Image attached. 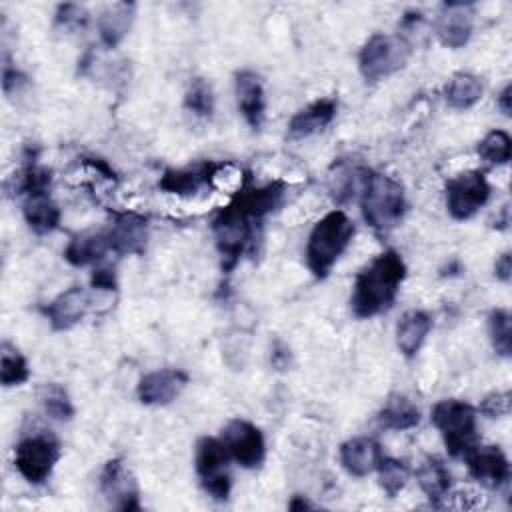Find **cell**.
<instances>
[{
	"instance_id": "6da1fadb",
	"label": "cell",
	"mask_w": 512,
	"mask_h": 512,
	"mask_svg": "<svg viewBox=\"0 0 512 512\" xmlns=\"http://www.w3.org/2000/svg\"><path fill=\"white\" fill-rule=\"evenodd\" d=\"M406 278V264L402 256L394 250L378 254L370 264H366L352 288L350 306L356 318H372L386 312Z\"/></svg>"
},
{
	"instance_id": "7a4b0ae2",
	"label": "cell",
	"mask_w": 512,
	"mask_h": 512,
	"mask_svg": "<svg viewBox=\"0 0 512 512\" xmlns=\"http://www.w3.org/2000/svg\"><path fill=\"white\" fill-rule=\"evenodd\" d=\"M360 210L370 228L386 234L402 220L406 212L404 186L392 176L364 168L360 186Z\"/></svg>"
},
{
	"instance_id": "3957f363",
	"label": "cell",
	"mask_w": 512,
	"mask_h": 512,
	"mask_svg": "<svg viewBox=\"0 0 512 512\" xmlns=\"http://www.w3.org/2000/svg\"><path fill=\"white\" fill-rule=\"evenodd\" d=\"M354 236V222L342 210L324 214L310 230L306 242V266L314 278L324 280Z\"/></svg>"
},
{
	"instance_id": "277c9868",
	"label": "cell",
	"mask_w": 512,
	"mask_h": 512,
	"mask_svg": "<svg viewBox=\"0 0 512 512\" xmlns=\"http://www.w3.org/2000/svg\"><path fill=\"white\" fill-rule=\"evenodd\" d=\"M432 422L442 434L450 456L464 458L476 446V410L468 402L456 398L436 402Z\"/></svg>"
},
{
	"instance_id": "5b68a950",
	"label": "cell",
	"mask_w": 512,
	"mask_h": 512,
	"mask_svg": "<svg viewBox=\"0 0 512 512\" xmlns=\"http://www.w3.org/2000/svg\"><path fill=\"white\" fill-rule=\"evenodd\" d=\"M410 52V42L404 36L376 32L360 48L358 70L364 76V80L378 82L404 68V64L410 58Z\"/></svg>"
},
{
	"instance_id": "8992f818",
	"label": "cell",
	"mask_w": 512,
	"mask_h": 512,
	"mask_svg": "<svg viewBox=\"0 0 512 512\" xmlns=\"http://www.w3.org/2000/svg\"><path fill=\"white\" fill-rule=\"evenodd\" d=\"M60 458V442L50 432L24 436L14 446V466L30 484H44Z\"/></svg>"
},
{
	"instance_id": "52a82bcc",
	"label": "cell",
	"mask_w": 512,
	"mask_h": 512,
	"mask_svg": "<svg viewBox=\"0 0 512 512\" xmlns=\"http://www.w3.org/2000/svg\"><path fill=\"white\" fill-rule=\"evenodd\" d=\"M256 222L244 216L232 202L224 206L212 220V230L216 238V248L224 260V270L236 266L244 250L252 244Z\"/></svg>"
},
{
	"instance_id": "ba28073f",
	"label": "cell",
	"mask_w": 512,
	"mask_h": 512,
	"mask_svg": "<svg viewBox=\"0 0 512 512\" xmlns=\"http://www.w3.org/2000/svg\"><path fill=\"white\" fill-rule=\"evenodd\" d=\"M230 454L222 440L204 436L196 444V472L202 488L214 500H226L232 490V476L228 472Z\"/></svg>"
},
{
	"instance_id": "9c48e42d",
	"label": "cell",
	"mask_w": 512,
	"mask_h": 512,
	"mask_svg": "<svg viewBox=\"0 0 512 512\" xmlns=\"http://www.w3.org/2000/svg\"><path fill=\"white\" fill-rule=\"evenodd\" d=\"M490 198V184L480 170H466L446 182V208L454 220L472 218Z\"/></svg>"
},
{
	"instance_id": "30bf717a",
	"label": "cell",
	"mask_w": 512,
	"mask_h": 512,
	"mask_svg": "<svg viewBox=\"0 0 512 512\" xmlns=\"http://www.w3.org/2000/svg\"><path fill=\"white\" fill-rule=\"evenodd\" d=\"M222 442L232 460L242 468H258L266 456V442L260 428L248 420L234 418L222 430Z\"/></svg>"
},
{
	"instance_id": "8fae6325",
	"label": "cell",
	"mask_w": 512,
	"mask_h": 512,
	"mask_svg": "<svg viewBox=\"0 0 512 512\" xmlns=\"http://www.w3.org/2000/svg\"><path fill=\"white\" fill-rule=\"evenodd\" d=\"M100 492L104 494L108 504L116 510H122V512L140 510L136 480L122 458H112L104 464L100 472Z\"/></svg>"
},
{
	"instance_id": "7c38bea8",
	"label": "cell",
	"mask_w": 512,
	"mask_h": 512,
	"mask_svg": "<svg viewBox=\"0 0 512 512\" xmlns=\"http://www.w3.org/2000/svg\"><path fill=\"white\" fill-rule=\"evenodd\" d=\"M188 384V374L178 368H160L140 378L138 400L146 406H166L174 402Z\"/></svg>"
},
{
	"instance_id": "4fadbf2b",
	"label": "cell",
	"mask_w": 512,
	"mask_h": 512,
	"mask_svg": "<svg viewBox=\"0 0 512 512\" xmlns=\"http://www.w3.org/2000/svg\"><path fill=\"white\" fill-rule=\"evenodd\" d=\"M468 472L488 488H498L510 478V464L498 446H474L466 456Z\"/></svg>"
},
{
	"instance_id": "5bb4252c",
	"label": "cell",
	"mask_w": 512,
	"mask_h": 512,
	"mask_svg": "<svg viewBox=\"0 0 512 512\" xmlns=\"http://www.w3.org/2000/svg\"><path fill=\"white\" fill-rule=\"evenodd\" d=\"M88 308H90L88 292L80 286H72L62 294H58L48 306H44L42 312L54 330L64 332L74 328L78 322H82Z\"/></svg>"
},
{
	"instance_id": "9a60e30c",
	"label": "cell",
	"mask_w": 512,
	"mask_h": 512,
	"mask_svg": "<svg viewBox=\"0 0 512 512\" xmlns=\"http://www.w3.org/2000/svg\"><path fill=\"white\" fill-rule=\"evenodd\" d=\"M470 2H446L436 20V36L446 48H462L472 36Z\"/></svg>"
},
{
	"instance_id": "2e32d148",
	"label": "cell",
	"mask_w": 512,
	"mask_h": 512,
	"mask_svg": "<svg viewBox=\"0 0 512 512\" xmlns=\"http://www.w3.org/2000/svg\"><path fill=\"white\" fill-rule=\"evenodd\" d=\"M382 460V448L374 438L356 436L346 440L340 446V464L342 468L356 478L372 474Z\"/></svg>"
},
{
	"instance_id": "e0dca14e",
	"label": "cell",
	"mask_w": 512,
	"mask_h": 512,
	"mask_svg": "<svg viewBox=\"0 0 512 512\" xmlns=\"http://www.w3.org/2000/svg\"><path fill=\"white\" fill-rule=\"evenodd\" d=\"M234 92H236V104L240 114L244 116L250 128L258 130L264 122V110H266L264 88L258 74L250 70L238 72L234 80Z\"/></svg>"
},
{
	"instance_id": "ac0fdd59",
	"label": "cell",
	"mask_w": 512,
	"mask_h": 512,
	"mask_svg": "<svg viewBox=\"0 0 512 512\" xmlns=\"http://www.w3.org/2000/svg\"><path fill=\"white\" fill-rule=\"evenodd\" d=\"M220 164L214 162H200L188 168H178V170H166L160 178V188L168 194L176 196H192L204 186H210L216 170Z\"/></svg>"
},
{
	"instance_id": "d6986e66",
	"label": "cell",
	"mask_w": 512,
	"mask_h": 512,
	"mask_svg": "<svg viewBox=\"0 0 512 512\" xmlns=\"http://www.w3.org/2000/svg\"><path fill=\"white\" fill-rule=\"evenodd\" d=\"M108 232L112 252L116 254H142L148 240V224L146 218L126 212L116 216L114 224Z\"/></svg>"
},
{
	"instance_id": "ffe728a7",
	"label": "cell",
	"mask_w": 512,
	"mask_h": 512,
	"mask_svg": "<svg viewBox=\"0 0 512 512\" xmlns=\"http://www.w3.org/2000/svg\"><path fill=\"white\" fill-rule=\"evenodd\" d=\"M338 104L334 98H320L298 110L288 122V136L300 140L324 130L336 116Z\"/></svg>"
},
{
	"instance_id": "44dd1931",
	"label": "cell",
	"mask_w": 512,
	"mask_h": 512,
	"mask_svg": "<svg viewBox=\"0 0 512 512\" xmlns=\"http://www.w3.org/2000/svg\"><path fill=\"white\" fill-rule=\"evenodd\" d=\"M134 14H136V6L132 2L108 4L98 16L100 42L106 48H116L124 40V36L130 32Z\"/></svg>"
},
{
	"instance_id": "7402d4cb",
	"label": "cell",
	"mask_w": 512,
	"mask_h": 512,
	"mask_svg": "<svg viewBox=\"0 0 512 512\" xmlns=\"http://www.w3.org/2000/svg\"><path fill=\"white\" fill-rule=\"evenodd\" d=\"M432 328V318L424 310H408L400 316L396 324V346L406 356L412 358L422 348L428 332Z\"/></svg>"
},
{
	"instance_id": "603a6c76",
	"label": "cell",
	"mask_w": 512,
	"mask_h": 512,
	"mask_svg": "<svg viewBox=\"0 0 512 512\" xmlns=\"http://www.w3.org/2000/svg\"><path fill=\"white\" fill-rule=\"evenodd\" d=\"M22 214L28 228L38 236L54 232L60 224V208L56 206V202L50 198L48 192L26 196Z\"/></svg>"
},
{
	"instance_id": "cb8c5ba5",
	"label": "cell",
	"mask_w": 512,
	"mask_h": 512,
	"mask_svg": "<svg viewBox=\"0 0 512 512\" xmlns=\"http://www.w3.org/2000/svg\"><path fill=\"white\" fill-rule=\"evenodd\" d=\"M110 250L112 246H110L108 232H88V234H78L68 242L64 250V258L72 266H88L102 260Z\"/></svg>"
},
{
	"instance_id": "d4e9b609",
	"label": "cell",
	"mask_w": 512,
	"mask_h": 512,
	"mask_svg": "<svg viewBox=\"0 0 512 512\" xmlns=\"http://www.w3.org/2000/svg\"><path fill=\"white\" fill-rule=\"evenodd\" d=\"M420 410L404 394H392L378 412V424L384 430H410L418 426Z\"/></svg>"
},
{
	"instance_id": "484cf974",
	"label": "cell",
	"mask_w": 512,
	"mask_h": 512,
	"mask_svg": "<svg viewBox=\"0 0 512 512\" xmlns=\"http://www.w3.org/2000/svg\"><path fill=\"white\" fill-rule=\"evenodd\" d=\"M416 480H418L422 492L430 498V502L434 506H440V500L446 498V494L450 490V484H452V476H450L448 468L436 456H428L418 466Z\"/></svg>"
},
{
	"instance_id": "4316f807",
	"label": "cell",
	"mask_w": 512,
	"mask_h": 512,
	"mask_svg": "<svg viewBox=\"0 0 512 512\" xmlns=\"http://www.w3.org/2000/svg\"><path fill=\"white\" fill-rule=\"evenodd\" d=\"M444 98L456 110L472 108L482 98V82L470 72H456L444 86Z\"/></svg>"
},
{
	"instance_id": "83f0119b",
	"label": "cell",
	"mask_w": 512,
	"mask_h": 512,
	"mask_svg": "<svg viewBox=\"0 0 512 512\" xmlns=\"http://www.w3.org/2000/svg\"><path fill=\"white\" fill-rule=\"evenodd\" d=\"M30 378V368L26 358L18 352L10 342H2L0 346V382L4 388L20 386Z\"/></svg>"
},
{
	"instance_id": "f1b7e54d",
	"label": "cell",
	"mask_w": 512,
	"mask_h": 512,
	"mask_svg": "<svg viewBox=\"0 0 512 512\" xmlns=\"http://www.w3.org/2000/svg\"><path fill=\"white\" fill-rule=\"evenodd\" d=\"M36 396H38V402L42 404L44 412L50 418L64 422L74 416V406H72V400L64 386H60L56 382H46L38 388Z\"/></svg>"
},
{
	"instance_id": "f546056e",
	"label": "cell",
	"mask_w": 512,
	"mask_h": 512,
	"mask_svg": "<svg viewBox=\"0 0 512 512\" xmlns=\"http://www.w3.org/2000/svg\"><path fill=\"white\" fill-rule=\"evenodd\" d=\"M378 482H380V488L390 496H398L408 480H410V468L406 462L398 460V458H386L382 456L380 464H378Z\"/></svg>"
},
{
	"instance_id": "4dcf8cb0",
	"label": "cell",
	"mask_w": 512,
	"mask_h": 512,
	"mask_svg": "<svg viewBox=\"0 0 512 512\" xmlns=\"http://www.w3.org/2000/svg\"><path fill=\"white\" fill-rule=\"evenodd\" d=\"M510 312L504 308H494L488 314V334L492 348L496 354L508 358L512 354V328H510Z\"/></svg>"
},
{
	"instance_id": "1f68e13d",
	"label": "cell",
	"mask_w": 512,
	"mask_h": 512,
	"mask_svg": "<svg viewBox=\"0 0 512 512\" xmlns=\"http://www.w3.org/2000/svg\"><path fill=\"white\" fill-rule=\"evenodd\" d=\"M184 106L200 118H210L214 112L212 86L204 78H194L184 94Z\"/></svg>"
},
{
	"instance_id": "d6a6232c",
	"label": "cell",
	"mask_w": 512,
	"mask_h": 512,
	"mask_svg": "<svg viewBox=\"0 0 512 512\" xmlns=\"http://www.w3.org/2000/svg\"><path fill=\"white\" fill-rule=\"evenodd\" d=\"M510 144V136L504 130H492L478 144V154L488 164H506L510 160Z\"/></svg>"
},
{
	"instance_id": "836d02e7",
	"label": "cell",
	"mask_w": 512,
	"mask_h": 512,
	"mask_svg": "<svg viewBox=\"0 0 512 512\" xmlns=\"http://www.w3.org/2000/svg\"><path fill=\"white\" fill-rule=\"evenodd\" d=\"M54 20H56V26H60L64 30H78L88 24V12L84 6L66 2V4L58 6Z\"/></svg>"
},
{
	"instance_id": "e575fe53",
	"label": "cell",
	"mask_w": 512,
	"mask_h": 512,
	"mask_svg": "<svg viewBox=\"0 0 512 512\" xmlns=\"http://www.w3.org/2000/svg\"><path fill=\"white\" fill-rule=\"evenodd\" d=\"M510 408H512L510 392H492L480 404V412L490 418L506 416V414H510Z\"/></svg>"
},
{
	"instance_id": "d590c367",
	"label": "cell",
	"mask_w": 512,
	"mask_h": 512,
	"mask_svg": "<svg viewBox=\"0 0 512 512\" xmlns=\"http://www.w3.org/2000/svg\"><path fill=\"white\" fill-rule=\"evenodd\" d=\"M24 86H28V76L20 72L16 66H10L8 58L4 56V68H2V88L6 96H12L20 92Z\"/></svg>"
},
{
	"instance_id": "8d00e7d4",
	"label": "cell",
	"mask_w": 512,
	"mask_h": 512,
	"mask_svg": "<svg viewBox=\"0 0 512 512\" xmlns=\"http://www.w3.org/2000/svg\"><path fill=\"white\" fill-rule=\"evenodd\" d=\"M90 282H92V288H96V290L114 292V290L118 288L116 274H114V270H110V268H96V270L92 272Z\"/></svg>"
},
{
	"instance_id": "74e56055",
	"label": "cell",
	"mask_w": 512,
	"mask_h": 512,
	"mask_svg": "<svg viewBox=\"0 0 512 512\" xmlns=\"http://www.w3.org/2000/svg\"><path fill=\"white\" fill-rule=\"evenodd\" d=\"M494 274L498 280L502 282H508L510 280V274H512V256L510 252H502L496 262H494Z\"/></svg>"
},
{
	"instance_id": "f35d334b",
	"label": "cell",
	"mask_w": 512,
	"mask_h": 512,
	"mask_svg": "<svg viewBox=\"0 0 512 512\" xmlns=\"http://www.w3.org/2000/svg\"><path fill=\"white\" fill-rule=\"evenodd\" d=\"M498 108L502 110L504 116L512 114V84H506L504 90L498 96Z\"/></svg>"
},
{
	"instance_id": "ab89813d",
	"label": "cell",
	"mask_w": 512,
	"mask_h": 512,
	"mask_svg": "<svg viewBox=\"0 0 512 512\" xmlns=\"http://www.w3.org/2000/svg\"><path fill=\"white\" fill-rule=\"evenodd\" d=\"M288 360H290V350L282 344H276V348L272 352V364L282 370L284 366H288Z\"/></svg>"
},
{
	"instance_id": "60d3db41",
	"label": "cell",
	"mask_w": 512,
	"mask_h": 512,
	"mask_svg": "<svg viewBox=\"0 0 512 512\" xmlns=\"http://www.w3.org/2000/svg\"><path fill=\"white\" fill-rule=\"evenodd\" d=\"M288 508H290V510H308V508H314V504L308 502L304 496H294V498L290 500Z\"/></svg>"
}]
</instances>
